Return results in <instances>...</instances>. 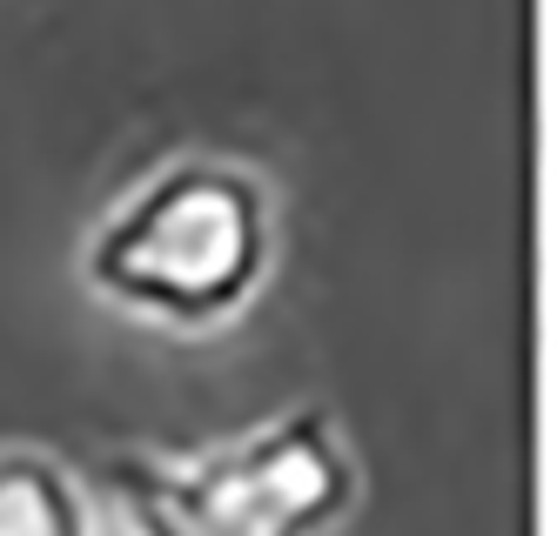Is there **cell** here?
<instances>
[{
    "label": "cell",
    "instance_id": "cell-3",
    "mask_svg": "<svg viewBox=\"0 0 557 536\" xmlns=\"http://www.w3.org/2000/svg\"><path fill=\"white\" fill-rule=\"evenodd\" d=\"M0 536H101L82 476L34 442H0Z\"/></svg>",
    "mask_w": 557,
    "mask_h": 536
},
{
    "label": "cell",
    "instance_id": "cell-1",
    "mask_svg": "<svg viewBox=\"0 0 557 536\" xmlns=\"http://www.w3.org/2000/svg\"><path fill=\"white\" fill-rule=\"evenodd\" d=\"M275 262V188L228 154L148 169L82 241L88 296L169 336H215L243 315Z\"/></svg>",
    "mask_w": 557,
    "mask_h": 536
},
{
    "label": "cell",
    "instance_id": "cell-2",
    "mask_svg": "<svg viewBox=\"0 0 557 536\" xmlns=\"http://www.w3.org/2000/svg\"><path fill=\"white\" fill-rule=\"evenodd\" d=\"M108 497L128 536H336L363 503V463L323 402H296L195 457L122 449Z\"/></svg>",
    "mask_w": 557,
    "mask_h": 536
}]
</instances>
